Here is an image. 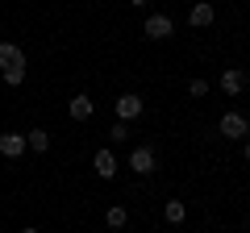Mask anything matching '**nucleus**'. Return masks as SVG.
I'll return each instance as SVG.
<instances>
[{
  "label": "nucleus",
  "mask_w": 250,
  "mask_h": 233,
  "mask_svg": "<svg viewBox=\"0 0 250 233\" xmlns=\"http://www.w3.org/2000/svg\"><path fill=\"white\" fill-rule=\"evenodd\" d=\"M213 4H208V0H200V4H192V13H188V21H192V25L196 29H205V25H213Z\"/></svg>",
  "instance_id": "8"
},
{
  "label": "nucleus",
  "mask_w": 250,
  "mask_h": 233,
  "mask_svg": "<svg viewBox=\"0 0 250 233\" xmlns=\"http://www.w3.org/2000/svg\"><path fill=\"white\" fill-rule=\"evenodd\" d=\"M4 67H25V50L17 42H0V71Z\"/></svg>",
  "instance_id": "5"
},
{
  "label": "nucleus",
  "mask_w": 250,
  "mask_h": 233,
  "mask_svg": "<svg viewBox=\"0 0 250 233\" xmlns=\"http://www.w3.org/2000/svg\"><path fill=\"white\" fill-rule=\"evenodd\" d=\"M246 162H250V137H246Z\"/></svg>",
  "instance_id": "19"
},
{
  "label": "nucleus",
  "mask_w": 250,
  "mask_h": 233,
  "mask_svg": "<svg viewBox=\"0 0 250 233\" xmlns=\"http://www.w3.org/2000/svg\"><path fill=\"white\" fill-rule=\"evenodd\" d=\"M221 88H225V96H238V92L246 88V75H242L238 67H229V71L221 75Z\"/></svg>",
  "instance_id": "9"
},
{
  "label": "nucleus",
  "mask_w": 250,
  "mask_h": 233,
  "mask_svg": "<svg viewBox=\"0 0 250 233\" xmlns=\"http://www.w3.org/2000/svg\"><path fill=\"white\" fill-rule=\"evenodd\" d=\"M108 137H113V142H125V137H129V125H125V121H117V125L108 129Z\"/></svg>",
  "instance_id": "15"
},
{
  "label": "nucleus",
  "mask_w": 250,
  "mask_h": 233,
  "mask_svg": "<svg viewBox=\"0 0 250 233\" xmlns=\"http://www.w3.org/2000/svg\"><path fill=\"white\" fill-rule=\"evenodd\" d=\"M67 113H71V121H88V116H92V100L88 96H75L71 104H67Z\"/></svg>",
  "instance_id": "11"
},
{
  "label": "nucleus",
  "mask_w": 250,
  "mask_h": 233,
  "mask_svg": "<svg viewBox=\"0 0 250 233\" xmlns=\"http://www.w3.org/2000/svg\"><path fill=\"white\" fill-rule=\"evenodd\" d=\"M25 150H38V154L50 150V134H46V129H29L25 134Z\"/></svg>",
  "instance_id": "10"
},
{
  "label": "nucleus",
  "mask_w": 250,
  "mask_h": 233,
  "mask_svg": "<svg viewBox=\"0 0 250 233\" xmlns=\"http://www.w3.org/2000/svg\"><path fill=\"white\" fill-rule=\"evenodd\" d=\"M0 154L4 158H21L25 154V134H0Z\"/></svg>",
  "instance_id": "6"
},
{
  "label": "nucleus",
  "mask_w": 250,
  "mask_h": 233,
  "mask_svg": "<svg viewBox=\"0 0 250 233\" xmlns=\"http://www.w3.org/2000/svg\"><path fill=\"white\" fill-rule=\"evenodd\" d=\"M21 233H38V229H34V225H25V229H21Z\"/></svg>",
  "instance_id": "18"
},
{
  "label": "nucleus",
  "mask_w": 250,
  "mask_h": 233,
  "mask_svg": "<svg viewBox=\"0 0 250 233\" xmlns=\"http://www.w3.org/2000/svg\"><path fill=\"white\" fill-rule=\"evenodd\" d=\"M92 167H96V175H100V179H113V175H117V158H113V150H96Z\"/></svg>",
  "instance_id": "7"
},
{
  "label": "nucleus",
  "mask_w": 250,
  "mask_h": 233,
  "mask_svg": "<svg viewBox=\"0 0 250 233\" xmlns=\"http://www.w3.org/2000/svg\"><path fill=\"white\" fill-rule=\"evenodd\" d=\"M129 167H134L138 175H150V171L159 167V158H154V150H150V146H138V150L129 154Z\"/></svg>",
  "instance_id": "4"
},
{
  "label": "nucleus",
  "mask_w": 250,
  "mask_h": 233,
  "mask_svg": "<svg viewBox=\"0 0 250 233\" xmlns=\"http://www.w3.org/2000/svg\"><path fill=\"white\" fill-rule=\"evenodd\" d=\"M129 4H134V9H146V4H150V0H129Z\"/></svg>",
  "instance_id": "17"
},
{
  "label": "nucleus",
  "mask_w": 250,
  "mask_h": 233,
  "mask_svg": "<svg viewBox=\"0 0 250 233\" xmlns=\"http://www.w3.org/2000/svg\"><path fill=\"white\" fill-rule=\"evenodd\" d=\"M188 92H192V96H208V83L205 79H192V83H188Z\"/></svg>",
  "instance_id": "16"
},
{
  "label": "nucleus",
  "mask_w": 250,
  "mask_h": 233,
  "mask_svg": "<svg viewBox=\"0 0 250 233\" xmlns=\"http://www.w3.org/2000/svg\"><path fill=\"white\" fill-rule=\"evenodd\" d=\"M117 116H121V121H138V116H142V96H134V92L117 96Z\"/></svg>",
  "instance_id": "3"
},
{
  "label": "nucleus",
  "mask_w": 250,
  "mask_h": 233,
  "mask_svg": "<svg viewBox=\"0 0 250 233\" xmlns=\"http://www.w3.org/2000/svg\"><path fill=\"white\" fill-rule=\"evenodd\" d=\"M0 75H4V83H9V88H17V83L25 79V67H4Z\"/></svg>",
  "instance_id": "14"
},
{
  "label": "nucleus",
  "mask_w": 250,
  "mask_h": 233,
  "mask_svg": "<svg viewBox=\"0 0 250 233\" xmlns=\"http://www.w3.org/2000/svg\"><path fill=\"white\" fill-rule=\"evenodd\" d=\"M163 216H167L171 225H179L188 216V208H184V200H167V208H163Z\"/></svg>",
  "instance_id": "12"
},
{
  "label": "nucleus",
  "mask_w": 250,
  "mask_h": 233,
  "mask_svg": "<svg viewBox=\"0 0 250 233\" xmlns=\"http://www.w3.org/2000/svg\"><path fill=\"white\" fill-rule=\"evenodd\" d=\"M142 34L150 38V42H163V38H171V34H175V25H171V17H163V13H154V17H146Z\"/></svg>",
  "instance_id": "2"
},
{
  "label": "nucleus",
  "mask_w": 250,
  "mask_h": 233,
  "mask_svg": "<svg viewBox=\"0 0 250 233\" xmlns=\"http://www.w3.org/2000/svg\"><path fill=\"white\" fill-rule=\"evenodd\" d=\"M125 216H129V213H125L121 204H113V208L104 213V221H108V229H121V225H125Z\"/></svg>",
  "instance_id": "13"
},
{
  "label": "nucleus",
  "mask_w": 250,
  "mask_h": 233,
  "mask_svg": "<svg viewBox=\"0 0 250 233\" xmlns=\"http://www.w3.org/2000/svg\"><path fill=\"white\" fill-rule=\"evenodd\" d=\"M217 129H221V137H229V142H242V137L250 134V121H246L242 113H225Z\"/></svg>",
  "instance_id": "1"
}]
</instances>
